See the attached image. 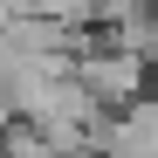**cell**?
<instances>
[{
    "label": "cell",
    "mask_w": 158,
    "mask_h": 158,
    "mask_svg": "<svg viewBox=\"0 0 158 158\" xmlns=\"http://www.w3.org/2000/svg\"><path fill=\"white\" fill-rule=\"evenodd\" d=\"M144 55H131V48H89V55H76V83H83L103 110H110V103H138L144 96Z\"/></svg>",
    "instance_id": "cell-1"
}]
</instances>
